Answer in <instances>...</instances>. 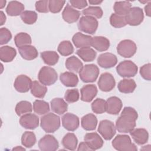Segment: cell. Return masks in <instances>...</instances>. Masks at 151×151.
<instances>
[{"label":"cell","instance_id":"6da1fadb","mask_svg":"<svg viewBox=\"0 0 151 151\" xmlns=\"http://www.w3.org/2000/svg\"><path fill=\"white\" fill-rule=\"evenodd\" d=\"M137 111L133 107H125L116 122V129L120 133H130L136 127L137 119Z\"/></svg>","mask_w":151,"mask_h":151},{"label":"cell","instance_id":"7a4b0ae2","mask_svg":"<svg viewBox=\"0 0 151 151\" xmlns=\"http://www.w3.org/2000/svg\"><path fill=\"white\" fill-rule=\"evenodd\" d=\"M60 118L57 114L49 113L41 117L40 126L47 133H54L60 127Z\"/></svg>","mask_w":151,"mask_h":151},{"label":"cell","instance_id":"3957f363","mask_svg":"<svg viewBox=\"0 0 151 151\" xmlns=\"http://www.w3.org/2000/svg\"><path fill=\"white\" fill-rule=\"evenodd\" d=\"M113 147L119 151H136L137 146L132 142L129 136L119 134L115 137L111 142Z\"/></svg>","mask_w":151,"mask_h":151},{"label":"cell","instance_id":"277c9868","mask_svg":"<svg viewBox=\"0 0 151 151\" xmlns=\"http://www.w3.org/2000/svg\"><path fill=\"white\" fill-rule=\"evenodd\" d=\"M78 74L83 82H94L99 75V68L96 65L93 64H86L82 67Z\"/></svg>","mask_w":151,"mask_h":151},{"label":"cell","instance_id":"5b68a950","mask_svg":"<svg viewBox=\"0 0 151 151\" xmlns=\"http://www.w3.org/2000/svg\"><path fill=\"white\" fill-rule=\"evenodd\" d=\"M39 81L45 86L54 84L58 78L56 71L52 67L48 66L42 67L38 74Z\"/></svg>","mask_w":151,"mask_h":151},{"label":"cell","instance_id":"8992f818","mask_svg":"<svg viewBox=\"0 0 151 151\" xmlns=\"http://www.w3.org/2000/svg\"><path fill=\"white\" fill-rule=\"evenodd\" d=\"M99 25L97 19L90 16H83L78 23V29L82 32L88 34H94Z\"/></svg>","mask_w":151,"mask_h":151},{"label":"cell","instance_id":"52a82bcc","mask_svg":"<svg viewBox=\"0 0 151 151\" xmlns=\"http://www.w3.org/2000/svg\"><path fill=\"white\" fill-rule=\"evenodd\" d=\"M137 66L130 60H124L120 62L116 67L117 74L122 77H132L137 73Z\"/></svg>","mask_w":151,"mask_h":151},{"label":"cell","instance_id":"ba28073f","mask_svg":"<svg viewBox=\"0 0 151 151\" xmlns=\"http://www.w3.org/2000/svg\"><path fill=\"white\" fill-rule=\"evenodd\" d=\"M137 50L136 44L130 40L121 41L117 46V53L124 58H130L133 56Z\"/></svg>","mask_w":151,"mask_h":151},{"label":"cell","instance_id":"9c48e42d","mask_svg":"<svg viewBox=\"0 0 151 151\" xmlns=\"http://www.w3.org/2000/svg\"><path fill=\"white\" fill-rule=\"evenodd\" d=\"M124 17L127 24L130 26H137L143 22L144 14L142 8L134 6L131 8Z\"/></svg>","mask_w":151,"mask_h":151},{"label":"cell","instance_id":"30bf717a","mask_svg":"<svg viewBox=\"0 0 151 151\" xmlns=\"http://www.w3.org/2000/svg\"><path fill=\"white\" fill-rule=\"evenodd\" d=\"M97 130L104 139L106 140H111L116 132L114 124L109 120H103L100 121Z\"/></svg>","mask_w":151,"mask_h":151},{"label":"cell","instance_id":"8fae6325","mask_svg":"<svg viewBox=\"0 0 151 151\" xmlns=\"http://www.w3.org/2000/svg\"><path fill=\"white\" fill-rule=\"evenodd\" d=\"M38 147L42 151H55L58 149L59 143L54 136L46 134L38 141Z\"/></svg>","mask_w":151,"mask_h":151},{"label":"cell","instance_id":"7c38bea8","mask_svg":"<svg viewBox=\"0 0 151 151\" xmlns=\"http://www.w3.org/2000/svg\"><path fill=\"white\" fill-rule=\"evenodd\" d=\"M99 89L104 92H109L112 90L116 85V81L113 76L109 73H104L101 74L98 80Z\"/></svg>","mask_w":151,"mask_h":151},{"label":"cell","instance_id":"4fadbf2b","mask_svg":"<svg viewBox=\"0 0 151 151\" xmlns=\"http://www.w3.org/2000/svg\"><path fill=\"white\" fill-rule=\"evenodd\" d=\"M62 124L67 130L74 132L77 129L80 125L79 118L73 113H65L62 117Z\"/></svg>","mask_w":151,"mask_h":151},{"label":"cell","instance_id":"5bb4252c","mask_svg":"<svg viewBox=\"0 0 151 151\" xmlns=\"http://www.w3.org/2000/svg\"><path fill=\"white\" fill-rule=\"evenodd\" d=\"M32 83L31 79L28 76L21 74L15 78L14 87L15 90L19 93H26L31 88Z\"/></svg>","mask_w":151,"mask_h":151},{"label":"cell","instance_id":"9a60e30c","mask_svg":"<svg viewBox=\"0 0 151 151\" xmlns=\"http://www.w3.org/2000/svg\"><path fill=\"white\" fill-rule=\"evenodd\" d=\"M19 124L25 129L34 130L39 125V117L35 114L27 113L21 117Z\"/></svg>","mask_w":151,"mask_h":151},{"label":"cell","instance_id":"2e32d148","mask_svg":"<svg viewBox=\"0 0 151 151\" xmlns=\"http://www.w3.org/2000/svg\"><path fill=\"white\" fill-rule=\"evenodd\" d=\"M97 63L100 67L104 68H110L117 63V57L110 52H105L100 54L97 58Z\"/></svg>","mask_w":151,"mask_h":151},{"label":"cell","instance_id":"e0dca14e","mask_svg":"<svg viewBox=\"0 0 151 151\" xmlns=\"http://www.w3.org/2000/svg\"><path fill=\"white\" fill-rule=\"evenodd\" d=\"M84 140L92 150L100 149L104 144V141L102 138L96 132L86 133L84 137Z\"/></svg>","mask_w":151,"mask_h":151},{"label":"cell","instance_id":"ac0fdd59","mask_svg":"<svg viewBox=\"0 0 151 151\" xmlns=\"http://www.w3.org/2000/svg\"><path fill=\"white\" fill-rule=\"evenodd\" d=\"M80 15L81 12L73 8L69 4H67L62 12L63 19L69 24L76 22L79 19Z\"/></svg>","mask_w":151,"mask_h":151},{"label":"cell","instance_id":"d6986e66","mask_svg":"<svg viewBox=\"0 0 151 151\" xmlns=\"http://www.w3.org/2000/svg\"><path fill=\"white\" fill-rule=\"evenodd\" d=\"M106 101V112L110 114L116 115L120 111L123 104L122 100L116 96L109 97Z\"/></svg>","mask_w":151,"mask_h":151},{"label":"cell","instance_id":"ffe728a7","mask_svg":"<svg viewBox=\"0 0 151 151\" xmlns=\"http://www.w3.org/2000/svg\"><path fill=\"white\" fill-rule=\"evenodd\" d=\"M92 38L90 35H85L78 32L73 35L72 41L76 48L90 47L91 46Z\"/></svg>","mask_w":151,"mask_h":151},{"label":"cell","instance_id":"44dd1931","mask_svg":"<svg viewBox=\"0 0 151 151\" xmlns=\"http://www.w3.org/2000/svg\"><path fill=\"white\" fill-rule=\"evenodd\" d=\"M81 100L85 102H90L96 96L97 88L94 84H87L80 89Z\"/></svg>","mask_w":151,"mask_h":151},{"label":"cell","instance_id":"7402d4cb","mask_svg":"<svg viewBox=\"0 0 151 151\" xmlns=\"http://www.w3.org/2000/svg\"><path fill=\"white\" fill-rule=\"evenodd\" d=\"M130 134L134 142L139 145L145 144L149 139V133L143 128L134 129L130 132Z\"/></svg>","mask_w":151,"mask_h":151},{"label":"cell","instance_id":"603a6c76","mask_svg":"<svg viewBox=\"0 0 151 151\" xmlns=\"http://www.w3.org/2000/svg\"><path fill=\"white\" fill-rule=\"evenodd\" d=\"M18 51L21 57L26 60H34L38 55V52L36 48L31 45L19 47Z\"/></svg>","mask_w":151,"mask_h":151},{"label":"cell","instance_id":"cb8c5ba5","mask_svg":"<svg viewBox=\"0 0 151 151\" xmlns=\"http://www.w3.org/2000/svg\"><path fill=\"white\" fill-rule=\"evenodd\" d=\"M97 124V119L96 116L89 113L82 117L81 119V127L87 131H91L96 129Z\"/></svg>","mask_w":151,"mask_h":151},{"label":"cell","instance_id":"d4e9b609","mask_svg":"<svg viewBox=\"0 0 151 151\" xmlns=\"http://www.w3.org/2000/svg\"><path fill=\"white\" fill-rule=\"evenodd\" d=\"M60 79L61 82L66 87H76L78 83L77 76L72 72L66 71L60 74Z\"/></svg>","mask_w":151,"mask_h":151},{"label":"cell","instance_id":"484cf974","mask_svg":"<svg viewBox=\"0 0 151 151\" xmlns=\"http://www.w3.org/2000/svg\"><path fill=\"white\" fill-rule=\"evenodd\" d=\"M50 104L52 111L59 115L63 114L67 111L68 104L62 98H54L51 101Z\"/></svg>","mask_w":151,"mask_h":151},{"label":"cell","instance_id":"4316f807","mask_svg":"<svg viewBox=\"0 0 151 151\" xmlns=\"http://www.w3.org/2000/svg\"><path fill=\"white\" fill-rule=\"evenodd\" d=\"M91 46L98 51H105L110 47V41L104 37L95 36L92 38Z\"/></svg>","mask_w":151,"mask_h":151},{"label":"cell","instance_id":"83f0119b","mask_svg":"<svg viewBox=\"0 0 151 151\" xmlns=\"http://www.w3.org/2000/svg\"><path fill=\"white\" fill-rule=\"evenodd\" d=\"M16 50L10 46L5 45L0 48V60L4 63L11 62L16 57Z\"/></svg>","mask_w":151,"mask_h":151},{"label":"cell","instance_id":"f1b7e54d","mask_svg":"<svg viewBox=\"0 0 151 151\" xmlns=\"http://www.w3.org/2000/svg\"><path fill=\"white\" fill-rule=\"evenodd\" d=\"M65 65L67 70L74 73H78L83 67V63L81 60L74 55H72L67 58Z\"/></svg>","mask_w":151,"mask_h":151},{"label":"cell","instance_id":"f546056e","mask_svg":"<svg viewBox=\"0 0 151 151\" xmlns=\"http://www.w3.org/2000/svg\"><path fill=\"white\" fill-rule=\"evenodd\" d=\"M136 87V82L134 80L130 78H124L117 85V88L119 91L125 94L133 93Z\"/></svg>","mask_w":151,"mask_h":151},{"label":"cell","instance_id":"4dcf8cb0","mask_svg":"<svg viewBox=\"0 0 151 151\" xmlns=\"http://www.w3.org/2000/svg\"><path fill=\"white\" fill-rule=\"evenodd\" d=\"M24 5L20 2L17 1H10L6 8V14L9 16H18L24 12Z\"/></svg>","mask_w":151,"mask_h":151},{"label":"cell","instance_id":"1f68e13d","mask_svg":"<svg viewBox=\"0 0 151 151\" xmlns=\"http://www.w3.org/2000/svg\"><path fill=\"white\" fill-rule=\"evenodd\" d=\"M76 54L84 61L91 62L95 60L97 52L90 47H84L77 50Z\"/></svg>","mask_w":151,"mask_h":151},{"label":"cell","instance_id":"d6a6232c","mask_svg":"<svg viewBox=\"0 0 151 151\" xmlns=\"http://www.w3.org/2000/svg\"><path fill=\"white\" fill-rule=\"evenodd\" d=\"M61 143L65 149L75 150L77 146L78 139L74 133H68L63 137Z\"/></svg>","mask_w":151,"mask_h":151},{"label":"cell","instance_id":"836d02e7","mask_svg":"<svg viewBox=\"0 0 151 151\" xmlns=\"http://www.w3.org/2000/svg\"><path fill=\"white\" fill-rule=\"evenodd\" d=\"M31 93L35 97L42 99L47 92V88L45 85H43L40 82L33 81L31 86Z\"/></svg>","mask_w":151,"mask_h":151},{"label":"cell","instance_id":"e575fe53","mask_svg":"<svg viewBox=\"0 0 151 151\" xmlns=\"http://www.w3.org/2000/svg\"><path fill=\"white\" fill-rule=\"evenodd\" d=\"M41 57L44 63L48 65H54L59 60V55L54 51H46L41 53Z\"/></svg>","mask_w":151,"mask_h":151},{"label":"cell","instance_id":"d590c367","mask_svg":"<svg viewBox=\"0 0 151 151\" xmlns=\"http://www.w3.org/2000/svg\"><path fill=\"white\" fill-rule=\"evenodd\" d=\"M131 8V3L129 1H116L113 6L115 14L122 16H125Z\"/></svg>","mask_w":151,"mask_h":151},{"label":"cell","instance_id":"8d00e7d4","mask_svg":"<svg viewBox=\"0 0 151 151\" xmlns=\"http://www.w3.org/2000/svg\"><path fill=\"white\" fill-rule=\"evenodd\" d=\"M50 110L49 104L44 100H36L33 103V110L37 114H45Z\"/></svg>","mask_w":151,"mask_h":151},{"label":"cell","instance_id":"74e56055","mask_svg":"<svg viewBox=\"0 0 151 151\" xmlns=\"http://www.w3.org/2000/svg\"><path fill=\"white\" fill-rule=\"evenodd\" d=\"M14 42L15 45L19 48L22 46L31 45L32 40L31 36L26 32H19L14 37Z\"/></svg>","mask_w":151,"mask_h":151},{"label":"cell","instance_id":"f35d334b","mask_svg":"<svg viewBox=\"0 0 151 151\" xmlns=\"http://www.w3.org/2000/svg\"><path fill=\"white\" fill-rule=\"evenodd\" d=\"M35 134L32 132L26 131L21 136V144L27 148L32 147L36 143Z\"/></svg>","mask_w":151,"mask_h":151},{"label":"cell","instance_id":"ab89813d","mask_svg":"<svg viewBox=\"0 0 151 151\" xmlns=\"http://www.w3.org/2000/svg\"><path fill=\"white\" fill-rule=\"evenodd\" d=\"M15 110L19 116L29 113L32 111V104L28 101H21L17 104Z\"/></svg>","mask_w":151,"mask_h":151},{"label":"cell","instance_id":"60d3db41","mask_svg":"<svg viewBox=\"0 0 151 151\" xmlns=\"http://www.w3.org/2000/svg\"><path fill=\"white\" fill-rule=\"evenodd\" d=\"M58 52L63 56H68L73 53L74 47L70 41H61L57 48Z\"/></svg>","mask_w":151,"mask_h":151},{"label":"cell","instance_id":"b9f144b4","mask_svg":"<svg viewBox=\"0 0 151 151\" xmlns=\"http://www.w3.org/2000/svg\"><path fill=\"white\" fill-rule=\"evenodd\" d=\"M84 16H90L96 18H101L103 16V12L100 6H90L82 11Z\"/></svg>","mask_w":151,"mask_h":151},{"label":"cell","instance_id":"7bdbcfd3","mask_svg":"<svg viewBox=\"0 0 151 151\" xmlns=\"http://www.w3.org/2000/svg\"><path fill=\"white\" fill-rule=\"evenodd\" d=\"M110 25L116 28H120L125 27L127 25L125 17L113 13L110 17Z\"/></svg>","mask_w":151,"mask_h":151},{"label":"cell","instance_id":"ee69618b","mask_svg":"<svg viewBox=\"0 0 151 151\" xmlns=\"http://www.w3.org/2000/svg\"><path fill=\"white\" fill-rule=\"evenodd\" d=\"M92 111L96 114H102L106 111V101L102 99L97 98L91 103Z\"/></svg>","mask_w":151,"mask_h":151},{"label":"cell","instance_id":"f6af8a7d","mask_svg":"<svg viewBox=\"0 0 151 151\" xmlns=\"http://www.w3.org/2000/svg\"><path fill=\"white\" fill-rule=\"evenodd\" d=\"M38 18L37 14L34 11H24L21 14L22 21L26 24L31 25L34 24Z\"/></svg>","mask_w":151,"mask_h":151},{"label":"cell","instance_id":"bcb514c9","mask_svg":"<svg viewBox=\"0 0 151 151\" xmlns=\"http://www.w3.org/2000/svg\"><path fill=\"white\" fill-rule=\"evenodd\" d=\"M80 94L77 88L68 89L64 94V99L68 103H73L79 100Z\"/></svg>","mask_w":151,"mask_h":151},{"label":"cell","instance_id":"7dc6e473","mask_svg":"<svg viewBox=\"0 0 151 151\" xmlns=\"http://www.w3.org/2000/svg\"><path fill=\"white\" fill-rule=\"evenodd\" d=\"M65 1H57V0H50L48 2L49 11L53 14L60 12L64 5L65 4Z\"/></svg>","mask_w":151,"mask_h":151},{"label":"cell","instance_id":"c3c4849f","mask_svg":"<svg viewBox=\"0 0 151 151\" xmlns=\"http://www.w3.org/2000/svg\"><path fill=\"white\" fill-rule=\"evenodd\" d=\"M12 38L11 31L6 28L0 29V44L4 45L8 43Z\"/></svg>","mask_w":151,"mask_h":151},{"label":"cell","instance_id":"681fc988","mask_svg":"<svg viewBox=\"0 0 151 151\" xmlns=\"http://www.w3.org/2000/svg\"><path fill=\"white\" fill-rule=\"evenodd\" d=\"M150 70H151L150 63H147L142 66L140 68V74L141 77L146 80L150 81L151 79Z\"/></svg>","mask_w":151,"mask_h":151},{"label":"cell","instance_id":"f907efd6","mask_svg":"<svg viewBox=\"0 0 151 151\" xmlns=\"http://www.w3.org/2000/svg\"><path fill=\"white\" fill-rule=\"evenodd\" d=\"M48 2L49 1H38L35 2V9L36 10L41 13H47L49 11L48 8Z\"/></svg>","mask_w":151,"mask_h":151},{"label":"cell","instance_id":"816d5d0a","mask_svg":"<svg viewBox=\"0 0 151 151\" xmlns=\"http://www.w3.org/2000/svg\"><path fill=\"white\" fill-rule=\"evenodd\" d=\"M69 2L72 7L77 9H83L87 6V2L86 0H71Z\"/></svg>","mask_w":151,"mask_h":151},{"label":"cell","instance_id":"f5cc1de1","mask_svg":"<svg viewBox=\"0 0 151 151\" xmlns=\"http://www.w3.org/2000/svg\"><path fill=\"white\" fill-rule=\"evenodd\" d=\"M77 150H78V151H81V150L89 151V150H92L86 142H83L79 144L78 148H77Z\"/></svg>","mask_w":151,"mask_h":151},{"label":"cell","instance_id":"db71d44e","mask_svg":"<svg viewBox=\"0 0 151 151\" xmlns=\"http://www.w3.org/2000/svg\"><path fill=\"white\" fill-rule=\"evenodd\" d=\"M145 11L147 17L151 16V2L149 1L145 6Z\"/></svg>","mask_w":151,"mask_h":151},{"label":"cell","instance_id":"11a10c76","mask_svg":"<svg viewBox=\"0 0 151 151\" xmlns=\"http://www.w3.org/2000/svg\"><path fill=\"white\" fill-rule=\"evenodd\" d=\"M0 18H1V25H2L6 21V16L4 14L3 11H1L0 12Z\"/></svg>","mask_w":151,"mask_h":151},{"label":"cell","instance_id":"9f6ffc18","mask_svg":"<svg viewBox=\"0 0 151 151\" xmlns=\"http://www.w3.org/2000/svg\"><path fill=\"white\" fill-rule=\"evenodd\" d=\"M88 2L91 5H99L103 2V1H99V0H89Z\"/></svg>","mask_w":151,"mask_h":151},{"label":"cell","instance_id":"6f0895ef","mask_svg":"<svg viewBox=\"0 0 151 151\" xmlns=\"http://www.w3.org/2000/svg\"><path fill=\"white\" fill-rule=\"evenodd\" d=\"M12 150H25V149L21 146H16L12 149Z\"/></svg>","mask_w":151,"mask_h":151},{"label":"cell","instance_id":"680465c9","mask_svg":"<svg viewBox=\"0 0 151 151\" xmlns=\"http://www.w3.org/2000/svg\"><path fill=\"white\" fill-rule=\"evenodd\" d=\"M6 3V1H4V0L0 1V8H1V9H2L5 6Z\"/></svg>","mask_w":151,"mask_h":151},{"label":"cell","instance_id":"91938a15","mask_svg":"<svg viewBox=\"0 0 151 151\" xmlns=\"http://www.w3.org/2000/svg\"><path fill=\"white\" fill-rule=\"evenodd\" d=\"M140 2H141V3H142V4H145V3H147V2H149V1H139Z\"/></svg>","mask_w":151,"mask_h":151}]
</instances>
